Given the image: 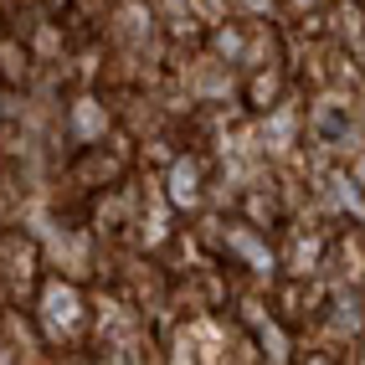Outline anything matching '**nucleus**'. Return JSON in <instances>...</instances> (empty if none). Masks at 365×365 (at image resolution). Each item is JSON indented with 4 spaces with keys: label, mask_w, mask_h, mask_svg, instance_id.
I'll list each match as a JSON object with an SVG mask.
<instances>
[{
    "label": "nucleus",
    "mask_w": 365,
    "mask_h": 365,
    "mask_svg": "<svg viewBox=\"0 0 365 365\" xmlns=\"http://www.w3.org/2000/svg\"><path fill=\"white\" fill-rule=\"evenodd\" d=\"M31 329L46 350H83L88 334L98 329V314H93V299L78 278L46 273L36 299H31Z\"/></svg>",
    "instance_id": "1"
},
{
    "label": "nucleus",
    "mask_w": 365,
    "mask_h": 365,
    "mask_svg": "<svg viewBox=\"0 0 365 365\" xmlns=\"http://www.w3.org/2000/svg\"><path fill=\"white\" fill-rule=\"evenodd\" d=\"M360 288H365V283H360Z\"/></svg>",
    "instance_id": "15"
},
{
    "label": "nucleus",
    "mask_w": 365,
    "mask_h": 365,
    "mask_svg": "<svg viewBox=\"0 0 365 365\" xmlns=\"http://www.w3.org/2000/svg\"><path fill=\"white\" fill-rule=\"evenodd\" d=\"M41 278V242L21 227H0V309H31Z\"/></svg>",
    "instance_id": "4"
},
{
    "label": "nucleus",
    "mask_w": 365,
    "mask_h": 365,
    "mask_svg": "<svg viewBox=\"0 0 365 365\" xmlns=\"http://www.w3.org/2000/svg\"><path fill=\"white\" fill-rule=\"evenodd\" d=\"M170 365H196V355H190L185 345H175V350H170Z\"/></svg>",
    "instance_id": "12"
},
{
    "label": "nucleus",
    "mask_w": 365,
    "mask_h": 365,
    "mask_svg": "<svg viewBox=\"0 0 365 365\" xmlns=\"http://www.w3.org/2000/svg\"><path fill=\"white\" fill-rule=\"evenodd\" d=\"M36 46L26 41V31L21 26H0V88H11V93H21V88H31L36 83Z\"/></svg>",
    "instance_id": "9"
},
{
    "label": "nucleus",
    "mask_w": 365,
    "mask_h": 365,
    "mask_svg": "<svg viewBox=\"0 0 365 365\" xmlns=\"http://www.w3.org/2000/svg\"><path fill=\"white\" fill-rule=\"evenodd\" d=\"M299 365H334L329 355H309V360H299Z\"/></svg>",
    "instance_id": "13"
},
{
    "label": "nucleus",
    "mask_w": 365,
    "mask_h": 365,
    "mask_svg": "<svg viewBox=\"0 0 365 365\" xmlns=\"http://www.w3.org/2000/svg\"><path fill=\"white\" fill-rule=\"evenodd\" d=\"M288 6H294V11H314L319 0H288Z\"/></svg>",
    "instance_id": "14"
},
{
    "label": "nucleus",
    "mask_w": 365,
    "mask_h": 365,
    "mask_svg": "<svg viewBox=\"0 0 365 365\" xmlns=\"http://www.w3.org/2000/svg\"><path fill=\"white\" fill-rule=\"evenodd\" d=\"M103 134H113V113L98 93H72L62 108V144L67 150H83V144H98Z\"/></svg>",
    "instance_id": "8"
},
{
    "label": "nucleus",
    "mask_w": 365,
    "mask_h": 365,
    "mask_svg": "<svg viewBox=\"0 0 365 365\" xmlns=\"http://www.w3.org/2000/svg\"><path fill=\"white\" fill-rule=\"evenodd\" d=\"M206 190H211V160L201 150H180V155L165 160L160 196L170 201L175 216H201L206 211Z\"/></svg>",
    "instance_id": "5"
},
{
    "label": "nucleus",
    "mask_w": 365,
    "mask_h": 365,
    "mask_svg": "<svg viewBox=\"0 0 365 365\" xmlns=\"http://www.w3.org/2000/svg\"><path fill=\"white\" fill-rule=\"evenodd\" d=\"M237 309H242V324H247L262 365H299V339H294V329L283 324V314L273 304L247 294V299H237Z\"/></svg>",
    "instance_id": "6"
},
{
    "label": "nucleus",
    "mask_w": 365,
    "mask_h": 365,
    "mask_svg": "<svg viewBox=\"0 0 365 365\" xmlns=\"http://www.w3.org/2000/svg\"><path fill=\"white\" fill-rule=\"evenodd\" d=\"M319 273H334V278L365 283V232H360V227H339V232H329Z\"/></svg>",
    "instance_id": "10"
},
{
    "label": "nucleus",
    "mask_w": 365,
    "mask_h": 365,
    "mask_svg": "<svg viewBox=\"0 0 365 365\" xmlns=\"http://www.w3.org/2000/svg\"><path fill=\"white\" fill-rule=\"evenodd\" d=\"M103 36L118 52L144 57V46H160V16H155L150 0H113L108 21H103Z\"/></svg>",
    "instance_id": "7"
},
{
    "label": "nucleus",
    "mask_w": 365,
    "mask_h": 365,
    "mask_svg": "<svg viewBox=\"0 0 365 365\" xmlns=\"http://www.w3.org/2000/svg\"><path fill=\"white\" fill-rule=\"evenodd\" d=\"M201 242H206V252L216 257L222 273L252 278V283H273L278 278V242H273V232L242 222L237 211L232 216H211Z\"/></svg>",
    "instance_id": "2"
},
{
    "label": "nucleus",
    "mask_w": 365,
    "mask_h": 365,
    "mask_svg": "<svg viewBox=\"0 0 365 365\" xmlns=\"http://www.w3.org/2000/svg\"><path fill=\"white\" fill-rule=\"evenodd\" d=\"M72 365H113V355L103 350V355H93V350H78V360H72Z\"/></svg>",
    "instance_id": "11"
},
{
    "label": "nucleus",
    "mask_w": 365,
    "mask_h": 365,
    "mask_svg": "<svg viewBox=\"0 0 365 365\" xmlns=\"http://www.w3.org/2000/svg\"><path fill=\"white\" fill-rule=\"evenodd\" d=\"M134 165H139L134 139H129L124 129H113V134H103L98 144H83V150H72L67 165H62V180L72 185V196L93 201L98 190H108V185H118V180H129Z\"/></svg>",
    "instance_id": "3"
}]
</instances>
